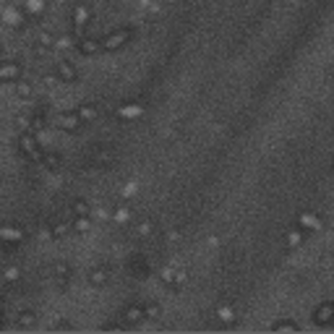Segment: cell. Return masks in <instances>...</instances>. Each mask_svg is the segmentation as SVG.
Returning a JSON list of instances; mask_svg holds the SVG:
<instances>
[{"label":"cell","instance_id":"1","mask_svg":"<svg viewBox=\"0 0 334 334\" xmlns=\"http://www.w3.org/2000/svg\"><path fill=\"white\" fill-rule=\"evenodd\" d=\"M18 152H21V157H26L29 162H40L42 146H40V141H37V136L32 131H21V133H18Z\"/></svg>","mask_w":334,"mask_h":334},{"label":"cell","instance_id":"2","mask_svg":"<svg viewBox=\"0 0 334 334\" xmlns=\"http://www.w3.org/2000/svg\"><path fill=\"white\" fill-rule=\"evenodd\" d=\"M128 42H131V29H125V26L113 29L105 40H99V44H102V50H105V52H118V50H123Z\"/></svg>","mask_w":334,"mask_h":334},{"label":"cell","instance_id":"3","mask_svg":"<svg viewBox=\"0 0 334 334\" xmlns=\"http://www.w3.org/2000/svg\"><path fill=\"white\" fill-rule=\"evenodd\" d=\"M0 18L8 24V26H13V29H24V24H26V11L21 5H5L3 11H0Z\"/></svg>","mask_w":334,"mask_h":334},{"label":"cell","instance_id":"4","mask_svg":"<svg viewBox=\"0 0 334 334\" xmlns=\"http://www.w3.org/2000/svg\"><path fill=\"white\" fill-rule=\"evenodd\" d=\"M21 63H16V60H5V63H0V84H16L18 79H21Z\"/></svg>","mask_w":334,"mask_h":334},{"label":"cell","instance_id":"5","mask_svg":"<svg viewBox=\"0 0 334 334\" xmlns=\"http://www.w3.org/2000/svg\"><path fill=\"white\" fill-rule=\"evenodd\" d=\"M303 233H319V230H324V219L319 214H313V211H303V214H298V225Z\"/></svg>","mask_w":334,"mask_h":334},{"label":"cell","instance_id":"6","mask_svg":"<svg viewBox=\"0 0 334 334\" xmlns=\"http://www.w3.org/2000/svg\"><path fill=\"white\" fill-rule=\"evenodd\" d=\"M55 76L60 79V84H76L79 81V71L68 58H63L58 66H55Z\"/></svg>","mask_w":334,"mask_h":334},{"label":"cell","instance_id":"7","mask_svg":"<svg viewBox=\"0 0 334 334\" xmlns=\"http://www.w3.org/2000/svg\"><path fill=\"white\" fill-rule=\"evenodd\" d=\"M21 240H24V227H18V225H0V243L18 246Z\"/></svg>","mask_w":334,"mask_h":334},{"label":"cell","instance_id":"8","mask_svg":"<svg viewBox=\"0 0 334 334\" xmlns=\"http://www.w3.org/2000/svg\"><path fill=\"white\" fill-rule=\"evenodd\" d=\"M76 52L91 58V55H99L102 52V44H99L97 37H79V40H76Z\"/></svg>","mask_w":334,"mask_h":334},{"label":"cell","instance_id":"9","mask_svg":"<svg viewBox=\"0 0 334 334\" xmlns=\"http://www.w3.org/2000/svg\"><path fill=\"white\" fill-rule=\"evenodd\" d=\"M58 128H60V131H66V133H79L84 128V123L79 120L76 113H60L58 115Z\"/></svg>","mask_w":334,"mask_h":334},{"label":"cell","instance_id":"10","mask_svg":"<svg viewBox=\"0 0 334 334\" xmlns=\"http://www.w3.org/2000/svg\"><path fill=\"white\" fill-rule=\"evenodd\" d=\"M214 316L219 324H225V327H230V324H235L238 321V311H235V305L233 303H219L217 308H214Z\"/></svg>","mask_w":334,"mask_h":334},{"label":"cell","instance_id":"11","mask_svg":"<svg viewBox=\"0 0 334 334\" xmlns=\"http://www.w3.org/2000/svg\"><path fill=\"white\" fill-rule=\"evenodd\" d=\"M71 18H73V24L89 26L91 18H94V13H91V8L86 3H76V5H73V11H71Z\"/></svg>","mask_w":334,"mask_h":334},{"label":"cell","instance_id":"12","mask_svg":"<svg viewBox=\"0 0 334 334\" xmlns=\"http://www.w3.org/2000/svg\"><path fill=\"white\" fill-rule=\"evenodd\" d=\"M40 165L44 167V170H50V172H58L60 167H63V154L52 152V149H47V152H42V157H40Z\"/></svg>","mask_w":334,"mask_h":334},{"label":"cell","instance_id":"13","mask_svg":"<svg viewBox=\"0 0 334 334\" xmlns=\"http://www.w3.org/2000/svg\"><path fill=\"white\" fill-rule=\"evenodd\" d=\"M76 115L84 125H89V123H94V120L99 118V110L97 105H91V102H81V105L76 107Z\"/></svg>","mask_w":334,"mask_h":334},{"label":"cell","instance_id":"14","mask_svg":"<svg viewBox=\"0 0 334 334\" xmlns=\"http://www.w3.org/2000/svg\"><path fill=\"white\" fill-rule=\"evenodd\" d=\"M334 319V303H321L316 311H313V321L319 324V327H329Z\"/></svg>","mask_w":334,"mask_h":334},{"label":"cell","instance_id":"15","mask_svg":"<svg viewBox=\"0 0 334 334\" xmlns=\"http://www.w3.org/2000/svg\"><path fill=\"white\" fill-rule=\"evenodd\" d=\"M52 42H55V34L47 32V29H42L40 34H37V44H34V52L37 55H44V52H50L52 50Z\"/></svg>","mask_w":334,"mask_h":334},{"label":"cell","instance_id":"16","mask_svg":"<svg viewBox=\"0 0 334 334\" xmlns=\"http://www.w3.org/2000/svg\"><path fill=\"white\" fill-rule=\"evenodd\" d=\"M110 282V269L107 266H94L89 269V285L91 287H105Z\"/></svg>","mask_w":334,"mask_h":334},{"label":"cell","instance_id":"17","mask_svg":"<svg viewBox=\"0 0 334 334\" xmlns=\"http://www.w3.org/2000/svg\"><path fill=\"white\" fill-rule=\"evenodd\" d=\"M123 321L131 324V327H138V324L144 321V308H141V305H136V303L125 305V308H123Z\"/></svg>","mask_w":334,"mask_h":334},{"label":"cell","instance_id":"18","mask_svg":"<svg viewBox=\"0 0 334 334\" xmlns=\"http://www.w3.org/2000/svg\"><path fill=\"white\" fill-rule=\"evenodd\" d=\"M52 274H55V280H58V287H68L71 264H68V261H55V264H52Z\"/></svg>","mask_w":334,"mask_h":334},{"label":"cell","instance_id":"19","mask_svg":"<svg viewBox=\"0 0 334 334\" xmlns=\"http://www.w3.org/2000/svg\"><path fill=\"white\" fill-rule=\"evenodd\" d=\"M21 8L26 11V16H29V18H37V16L44 13V8H47V0H24Z\"/></svg>","mask_w":334,"mask_h":334},{"label":"cell","instance_id":"20","mask_svg":"<svg viewBox=\"0 0 334 334\" xmlns=\"http://www.w3.org/2000/svg\"><path fill=\"white\" fill-rule=\"evenodd\" d=\"M0 277H3V285H16L18 280H21V266L5 264L3 269H0Z\"/></svg>","mask_w":334,"mask_h":334},{"label":"cell","instance_id":"21","mask_svg":"<svg viewBox=\"0 0 334 334\" xmlns=\"http://www.w3.org/2000/svg\"><path fill=\"white\" fill-rule=\"evenodd\" d=\"M144 115V105H120L118 107V118L123 120H136Z\"/></svg>","mask_w":334,"mask_h":334},{"label":"cell","instance_id":"22","mask_svg":"<svg viewBox=\"0 0 334 334\" xmlns=\"http://www.w3.org/2000/svg\"><path fill=\"white\" fill-rule=\"evenodd\" d=\"M52 50H60V52H71V50H76V37H73V34H63V37H55V42H52Z\"/></svg>","mask_w":334,"mask_h":334},{"label":"cell","instance_id":"23","mask_svg":"<svg viewBox=\"0 0 334 334\" xmlns=\"http://www.w3.org/2000/svg\"><path fill=\"white\" fill-rule=\"evenodd\" d=\"M303 240H305V233H303L300 227H295V230L290 227V230L285 233V246H287V248H300Z\"/></svg>","mask_w":334,"mask_h":334},{"label":"cell","instance_id":"24","mask_svg":"<svg viewBox=\"0 0 334 334\" xmlns=\"http://www.w3.org/2000/svg\"><path fill=\"white\" fill-rule=\"evenodd\" d=\"M44 125H47V113H44V107H40V110L32 115L29 131H32V133H40V131H44Z\"/></svg>","mask_w":334,"mask_h":334},{"label":"cell","instance_id":"25","mask_svg":"<svg viewBox=\"0 0 334 334\" xmlns=\"http://www.w3.org/2000/svg\"><path fill=\"white\" fill-rule=\"evenodd\" d=\"M154 230H157V225H154L152 219H141V222H136L133 233H136V238H152Z\"/></svg>","mask_w":334,"mask_h":334},{"label":"cell","instance_id":"26","mask_svg":"<svg viewBox=\"0 0 334 334\" xmlns=\"http://www.w3.org/2000/svg\"><path fill=\"white\" fill-rule=\"evenodd\" d=\"M16 94L21 97V99H32L34 97V84L26 81V79H18L16 81Z\"/></svg>","mask_w":334,"mask_h":334},{"label":"cell","instance_id":"27","mask_svg":"<svg viewBox=\"0 0 334 334\" xmlns=\"http://www.w3.org/2000/svg\"><path fill=\"white\" fill-rule=\"evenodd\" d=\"M18 327H21V329H34L37 327V313L29 311V308L21 311V313H18Z\"/></svg>","mask_w":334,"mask_h":334},{"label":"cell","instance_id":"28","mask_svg":"<svg viewBox=\"0 0 334 334\" xmlns=\"http://www.w3.org/2000/svg\"><path fill=\"white\" fill-rule=\"evenodd\" d=\"M71 211H73V217H89L91 214V207H89V201L76 199V201L71 204Z\"/></svg>","mask_w":334,"mask_h":334},{"label":"cell","instance_id":"29","mask_svg":"<svg viewBox=\"0 0 334 334\" xmlns=\"http://www.w3.org/2000/svg\"><path fill=\"white\" fill-rule=\"evenodd\" d=\"M71 227L76 230V233L86 235L89 230H91V214H89V217H76V219H73V225H71Z\"/></svg>","mask_w":334,"mask_h":334},{"label":"cell","instance_id":"30","mask_svg":"<svg viewBox=\"0 0 334 334\" xmlns=\"http://www.w3.org/2000/svg\"><path fill=\"white\" fill-rule=\"evenodd\" d=\"M113 219L118 222V225H125V222L131 219V209L120 204V207H115V209H113Z\"/></svg>","mask_w":334,"mask_h":334},{"label":"cell","instance_id":"31","mask_svg":"<svg viewBox=\"0 0 334 334\" xmlns=\"http://www.w3.org/2000/svg\"><path fill=\"white\" fill-rule=\"evenodd\" d=\"M144 308V319H160V313H162V308H160V303H154V300H149V303H144L141 305Z\"/></svg>","mask_w":334,"mask_h":334},{"label":"cell","instance_id":"32","mask_svg":"<svg viewBox=\"0 0 334 334\" xmlns=\"http://www.w3.org/2000/svg\"><path fill=\"white\" fill-rule=\"evenodd\" d=\"M40 84H42V89H47V91H52V89H58V84H60V79L55 76V73H42V79H40Z\"/></svg>","mask_w":334,"mask_h":334},{"label":"cell","instance_id":"33","mask_svg":"<svg viewBox=\"0 0 334 334\" xmlns=\"http://www.w3.org/2000/svg\"><path fill=\"white\" fill-rule=\"evenodd\" d=\"M50 230H52V238H55V240H58V238H66V235L71 233V230H73V227L68 225V222H55V225H52Z\"/></svg>","mask_w":334,"mask_h":334},{"label":"cell","instance_id":"34","mask_svg":"<svg viewBox=\"0 0 334 334\" xmlns=\"http://www.w3.org/2000/svg\"><path fill=\"white\" fill-rule=\"evenodd\" d=\"M13 123L21 128V131H29V125H32V115H26V113H18L16 118H13Z\"/></svg>","mask_w":334,"mask_h":334},{"label":"cell","instance_id":"35","mask_svg":"<svg viewBox=\"0 0 334 334\" xmlns=\"http://www.w3.org/2000/svg\"><path fill=\"white\" fill-rule=\"evenodd\" d=\"M160 280H162V285H167V287H172V282H175V269H170V266H165L162 272H160Z\"/></svg>","mask_w":334,"mask_h":334},{"label":"cell","instance_id":"36","mask_svg":"<svg viewBox=\"0 0 334 334\" xmlns=\"http://www.w3.org/2000/svg\"><path fill=\"white\" fill-rule=\"evenodd\" d=\"M272 329H274V332H280V329H290V332H298L300 327H298V324H295V321H274V324H272Z\"/></svg>","mask_w":334,"mask_h":334},{"label":"cell","instance_id":"37","mask_svg":"<svg viewBox=\"0 0 334 334\" xmlns=\"http://www.w3.org/2000/svg\"><path fill=\"white\" fill-rule=\"evenodd\" d=\"M37 235H40V240H52V230L44 225V227H40V233H37Z\"/></svg>","mask_w":334,"mask_h":334},{"label":"cell","instance_id":"38","mask_svg":"<svg viewBox=\"0 0 334 334\" xmlns=\"http://www.w3.org/2000/svg\"><path fill=\"white\" fill-rule=\"evenodd\" d=\"M167 240L178 243V240H183V233H180V230H170V233H167Z\"/></svg>","mask_w":334,"mask_h":334},{"label":"cell","instance_id":"39","mask_svg":"<svg viewBox=\"0 0 334 334\" xmlns=\"http://www.w3.org/2000/svg\"><path fill=\"white\" fill-rule=\"evenodd\" d=\"M136 193V183H125L123 185V196H133Z\"/></svg>","mask_w":334,"mask_h":334},{"label":"cell","instance_id":"40","mask_svg":"<svg viewBox=\"0 0 334 334\" xmlns=\"http://www.w3.org/2000/svg\"><path fill=\"white\" fill-rule=\"evenodd\" d=\"M55 329H73L71 321H55Z\"/></svg>","mask_w":334,"mask_h":334},{"label":"cell","instance_id":"41","mask_svg":"<svg viewBox=\"0 0 334 334\" xmlns=\"http://www.w3.org/2000/svg\"><path fill=\"white\" fill-rule=\"evenodd\" d=\"M0 329H3V316H0Z\"/></svg>","mask_w":334,"mask_h":334},{"label":"cell","instance_id":"42","mask_svg":"<svg viewBox=\"0 0 334 334\" xmlns=\"http://www.w3.org/2000/svg\"><path fill=\"white\" fill-rule=\"evenodd\" d=\"M0 287H3V277H0Z\"/></svg>","mask_w":334,"mask_h":334},{"label":"cell","instance_id":"43","mask_svg":"<svg viewBox=\"0 0 334 334\" xmlns=\"http://www.w3.org/2000/svg\"><path fill=\"white\" fill-rule=\"evenodd\" d=\"M0 55H3V44H0Z\"/></svg>","mask_w":334,"mask_h":334}]
</instances>
